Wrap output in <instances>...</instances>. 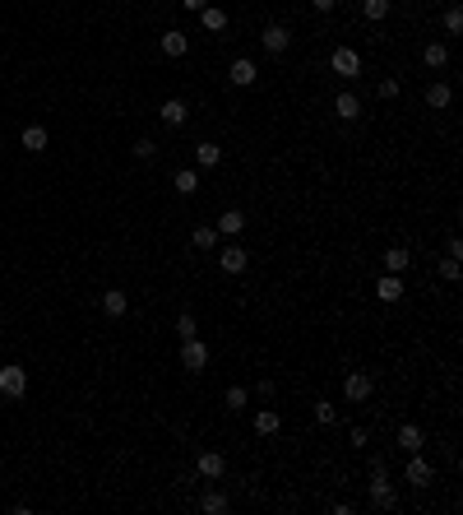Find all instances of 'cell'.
Masks as SVG:
<instances>
[{
  "instance_id": "cell-1",
  "label": "cell",
  "mask_w": 463,
  "mask_h": 515,
  "mask_svg": "<svg viewBox=\"0 0 463 515\" xmlns=\"http://www.w3.org/2000/svg\"><path fill=\"white\" fill-rule=\"evenodd\" d=\"M371 506L375 511H394L398 506V492H394V483H389V464L380 455L371 459Z\"/></svg>"
},
{
  "instance_id": "cell-2",
  "label": "cell",
  "mask_w": 463,
  "mask_h": 515,
  "mask_svg": "<svg viewBox=\"0 0 463 515\" xmlns=\"http://www.w3.org/2000/svg\"><path fill=\"white\" fill-rule=\"evenodd\" d=\"M371 390H375V381L366 376V371H348V381H343V399L348 404H366Z\"/></svg>"
},
{
  "instance_id": "cell-3",
  "label": "cell",
  "mask_w": 463,
  "mask_h": 515,
  "mask_svg": "<svg viewBox=\"0 0 463 515\" xmlns=\"http://www.w3.org/2000/svg\"><path fill=\"white\" fill-rule=\"evenodd\" d=\"M329 70L338 79H357V75H362V56H357L353 46H338V51L329 56Z\"/></svg>"
},
{
  "instance_id": "cell-4",
  "label": "cell",
  "mask_w": 463,
  "mask_h": 515,
  "mask_svg": "<svg viewBox=\"0 0 463 515\" xmlns=\"http://www.w3.org/2000/svg\"><path fill=\"white\" fill-rule=\"evenodd\" d=\"M23 390H28V371H23L19 362H10V367H0V395H10V399H19Z\"/></svg>"
},
{
  "instance_id": "cell-5",
  "label": "cell",
  "mask_w": 463,
  "mask_h": 515,
  "mask_svg": "<svg viewBox=\"0 0 463 515\" xmlns=\"http://www.w3.org/2000/svg\"><path fill=\"white\" fill-rule=\"evenodd\" d=\"M181 367H186V371H204V367H209V348L199 344V335L195 339H181Z\"/></svg>"
},
{
  "instance_id": "cell-6",
  "label": "cell",
  "mask_w": 463,
  "mask_h": 515,
  "mask_svg": "<svg viewBox=\"0 0 463 515\" xmlns=\"http://www.w3.org/2000/svg\"><path fill=\"white\" fill-rule=\"evenodd\" d=\"M260 46H265L269 56H283L287 46H292V33H287L283 23H265V33H260Z\"/></svg>"
},
{
  "instance_id": "cell-7",
  "label": "cell",
  "mask_w": 463,
  "mask_h": 515,
  "mask_svg": "<svg viewBox=\"0 0 463 515\" xmlns=\"http://www.w3.org/2000/svg\"><path fill=\"white\" fill-rule=\"evenodd\" d=\"M227 79H231V84H236V89H250L255 79H260V66H255L250 56H236V61H231V66H227Z\"/></svg>"
},
{
  "instance_id": "cell-8",
  "label": "cell",
  "mask_w": 463,
  "mask_h": 515,
  "mask_svg": "<svg viewBox=\"0 0 463 515\" xmlns=\"http://www.w3.org/2000/svg\"><path fill=\"white\" fill-rule=\"evenodd\" d=\"M158 116H163V125H167V130H181V125L190 121V107H186L181 98H167L163 107H158Z\"/></svg>"
},
{
  "instance_id": "cell-9",
  "label": "cell",
  "mask_w": 463,
  "mask_h": 515,
  "mask_svg": "<svg viewBox=\"0 0 463 515\" xmlns=\"http://www.w3.org/2000/svg\"><path fill=\"white\" fill-rule=\"evenodd\" d=\"M246 265H250V256H246V247H222V256H218V269L222 274H246Z\"/></svg>"
},
{
  "instance_id": "cell-10",
  "label": "cell",
  "mask_w": 463,
  "mask_h": 515,
  "mask_svg": "<svg viewBox=\"0 0 463 515\" xmlns=\"http://www.w3.org/2000/svg\"><path fill=\"white\" fill-rule=\"evenodd\" d=\"M394 441H398V450H408V455H412V450H421V446H426V432H421L417 423H398Z\"/></svg>"
},
{
  "instance_id": "cell-11",
  "label": "cell",
  "mask_w": 463,
  "mask_h": 515,
  "mask_svg": "<svg viewBox=\"0 0 463 515\" xmlns=\"http://www.w3.org/2000/svg\"><path fill=\"white\" fill-rule=\"evenodd\" d=\"M195 469H199V478H213V483H218L222 473H227V459H222L218 450H204V455L195 459Z\"/></svg>"
},
{
  "instance_id": "cell-12",
  "label": "cell",
  "mask_w": 463,
  "mask_h": 515,
  "mask_svg": "<svg viewBox=\"0 0 463 515\" xmlns=\"http://www.w3.org/2000/svg\"><path fill=\"white\" fill-rule=\"evenodd\" d=\"M403 483H412V488H426V483H431V464L421 459V450H412L408 469H403Z\"/></svg>"
},
{
  "instance_id": "cell-13",
  "label": "cell",
  "mask_w": 463,
  "mask_h": 515,
  "mask_svg": "<svg viewBox=\"0 0 463 515\" xmlns=\"http://www.w3.org/2000/svg\"><path fill=\"white\" fill-rule=\"evenodd\" d=\"M334 116H338V121H357V116H362V98H357V93H338V98H334Z\"/></svg>"
},
{
  "instance_id": "cell-14",
  "label": "cell",
  "mask_w": 463,
  "mask_h": 515,
  "mask_svg": "<svg viewBox=\"0 0 463 515\" xmlns=\"http://www.w3.org/2000/svg\"><path fill=\"white\" fill-rule=\"evenodd\" d=\"M213 228H218L222 237H241V232H246V213H241V209H222V218H218Z\"/></svg>"
},
{
  "instance_id": "cell-15",
  "label": "cell",
  "mask_w": 463,
  "mask_h": 515,
  "mask_svg": "<svg viewBox=\"0 0 463 515\" xmlns=\"http://www.w3.org/2000/svg\"><path fill=\"white\" fill-rule=\"evenodd\" d=\"M375 297L380 302H398L403 297V274H385V279L375 283Z\"/></svg>"
},
{
  "instance_id": "cell-16",
  "label": "cell",
  "mask_w": 463,
  "mask_h": 515,
  "mask_svg": "<svg viewBox=\"0 0 463 515\" xmlns=\"http://www.w3.org/2000/svg\"><path fill=\"white\" fill-rule=\"evenodd\" d=\"M190 51V37L181 33V28H167L163 33V56H186Z\"/></svg>"
},
{
  "instance_id": "cell-17",
  "label": "cell",
  "mask_w": 463,
  "mask_h": 515,
  "mask_svg": "<svg viewBox=\"0 0 463 515\" xmlns=\"http://www.w3.org/2000/svg\"><path fill=\"white\" fill-rule=\"evenodd\" d=\"M408 265H412V251L408 247H389L385 251V274H403Z\"/></svg>"
},
{
  "instance_id": "cell-18",
  "label": "cell",
  "mask_w": 463,
  "mask_h": 515,
  "mask_svg": "<svg viewBox=\"0 0 463 515\" xmlns=\"http://www.w3.org/2000/svg\"><path fill=\"white\" fill-rule=\"evenodd\" d=\"M23 149H28V154H42L46 149V139H51V135H46V125H23Z\"/></svg>"
},
{
  "instance_id": "cell-19",
  "label": "cell",
  "mask_w": 463,
  "mask_h": 515,
  "mask_svg": "<svg viewBox=\"0 0 463 515\" xmlns=\"http://www.w3.org/2000/svg\"><path fill=\"white\" fill-rule=\"evenodd\" d=\"M102 311H107V316H125V311H130V297H125L121 288H107V292H102Z\"/></svg>"
},
{
  "instance_id": "cell-20",
  "label": "cell",
  "mask_w": 463,
  "mask_h": 515,
  "mask_svg": "<svg viewBox=\"0 0 463 515\" xmlns=\"http://www.w3.org/2000/svg\"><path fill=\"white\" fill-rule=\"evenodd\" d=\"M199 511H204V515H227L231 502H227V492H204V497H199Z\"/></svg>"
},
{
  "instance_id": "cell-21",
  "label": "cell",
  "mask_w": 463,
  "mask_h": 515,
  "mask_svg": "<svg viewBox=\"0 0 463 515\" xmlns=\"http://www.w3.org/2000/svg\"><path fill=\"white\" fill-rule=\"evenodd\" d=\"M199 23H204L209 33H222V28H227V10H218V5H204V10H199Z\"/></svg>"
},
{
  "instance_id": "cell-22",
  "label": "cell",
  "mask_w": 463,
  "mask_h": 515,
  "mask_svg": "<svg viewBox=\"0 0 463 515\" xmlns=\"http://www.w3.org/2000/svg\"><path fill=\"white\" fill-rule=\"evenodd\" d=\"M222 404H227V414H246V404H250V390H246V385H227Z\"/></svg>"
},
{
  "instance_id": "cell-23",
  "label": "cell",
  "mask_w": 463,
  "mask_h": 515,
  "mask_svg": "<svg viewBox=\"0 0 463 515\" xmlns=\"http://www.w3.org/2000/svg\"><path fill=\"white\" fill-rule=\"evenodd\" d=\"M421 61H426L431 70H445V66H450V46H445V42H426V51H421Z\"/></svg>"
},
{
  "instance_id": "cell-24",
  "label": "cell",
  "mask_w": 463,
  "mask_h": 515,
  "mask_svg": "<svg viewBox=\"0 0 463 515\" xmlns=\"http://www.w3.org/2000/svg\"><path fill=\"white\" fill-rule=\"evenodd\" d=\"M195 163H199V168H218V163H222V149L213 144V139H204V144H195Z\"/></svg>"
},
{
  "instance_id": "cell-25",
  "label": "cell",
  "mask_w": 463,
  "mask_h": 515,
  "mask_svg": "<svg viewBox=\"0 0 463 515\" xmlns=\"http://www.w3.org/2000/svg\"><path fill=\"white\" fill-rule=\"evenodd\" d=\"M450 98H454L450 84H431V89H426V107H431V112H445V107H450Z\"/></svg>"
},
{
  "instance_id": "cell-26",
  "label": "cell",
  "mask_w": 463,
  "mask_h": 515,
  "mask_svg": "<svg viewBox=\"0 0 463 515\" xmlns=\"http://www.w3.org/2000/svg\"><path fill=\"white\" fill-rule=\"evenodd\" d=\"M278 427H283V418H278L274 409H260V414H255V432H260V437H274Z\"/></svg>"
},
{
  "instance_id": "cell-27",
  "label": "cell",
  "mask_w": 463,
  "mask_h": 515,
  "mask_svg": "<svg viewBox=\"0 0 463 515\" xmlns=\"http://www.w3.org/2000/svg\"><path fill=\"white\" fill-rule=\"evenodd\" d=\"M362 14L371 23H385L389 19V0H362Z\"/></svg>"
},
{
  "instance_id": "cell-28",
  "label": "cell",
  "mask_w": 463,
  "mask_h": 515,
  "mask_svg": "<svg viewBox=\"0 0 463 515\" xmlns=\"http://www.w3.org/2000/svg\"><path fill=\"white\" fill-rule=\"evenodd\" d=\"M315 423H320V427H334V423H338V409H334L329 399H315Z\"/></svg>"
},
{
  "instance_id": "cell-29",
  "label": "cell",
  "mask_w": 463,
  "mask_h": 515,
  "mask_svg": "<svg viewBox=\"0 0 463 515\" xmlns=\"http://www.w3.org/2000/svg\"><path fill=\"white\" fill-rule=\"evenodd\" d=\"M445 33H450V37L463 33V10H459V5H450V10H445Z\"/></svg>"
},
{
  "instance_id": "cell-30",
  "label": "cell",
  "mask_w": 463,
  "mask_h": 515,
  "mask_svg": "<svg viewBox=\"0 0 463 515\" xmlns=\"http://www.w3.org/2000/svg\"><path fill=\"white\" fill-rule=\"evenodd\" d=\"M195 335H199L195 316H190V311H181V316H177V339H195Z\"/></svg>"
},
{
  "instance_id": "cell-31",
  "label": "cell",
  "mask_w": 463,
  "mask_h": 515,
  "mask_svg": "<svg viewBox=\"0 0 463 515\" xmlns=\"http://www.w3.org/2000/svg\"><path fill=\"white\" fill-rule=\"evenodd\" d=\"M190 242H195L199 251H209L213 242H218V228H209V223H204V228H195V237H190Z\"/></svg>"
},
{
  "instance_id": "cell-32",
  "label": "cell",
  "mask_w": 463,
  "mask_h": 515,
  "mask_svg": "<svg viewBox=\"0 0 463 515\" xmlns=\"http://www.w3.org/2000/svg\"><path fill=\"white\" fill-rule=\"evenodd\" d=\"M199 191V177H195V172H177V195H195Z\"/></svg>"
},
{
  "instance_id": "cell-33",
  "label": "cell",
  "mask_w": 463,
  "mask_h": 515,
  "mask_svg": "<svg viewBox=\"0 0 463 515\" xmlns=\"http://www.w3.org/2000/svg\"><path fill=\"white\" fill-rule=\"evenodd\" d=\"M375 93H380V98H398V79H380V89H375Z\"/></svg>"
},
{
  "instance_id": "cell-34",
  "label": "cell",
  "mask_w": 463,
  "mask_h": 515,
  "mask_svg": "<svg viewBox=\"0 0 463 515\" xmlns=\"http://www.w3.org/2000/svg\"><path fill=\"white\" fill-rule=\"evenodd\" d=\"M348 441H353V446H371V432H366V427H353V432H348Z\"/></svg>"
},
{
  "instance_id": "cell-35",
  "label": "cell",
  "mask_w": 463,
  "mask_h": 515,
  "mask_svg": "<svg viewBox=\"0 0 463 515\" xmlns=\"http://www.w3.org/2000/svg\"><path fill=\"white\" fill-rule=\"evenodd\" d=\"M440 274L454 283V279H459V260H454V256H450V260H440Z\"/></svg>"
},
{
  "instance_id": "cell-36",
  "label": "cell",
  "mask_w": 463,
  "mask_h": 515,
  "mask_svg": "<svg viewBox=\"0 0 463 515\" xmlns=\"http://www.w3.org/2000/svg\"><path fill=\"white\" fill-rule=\"evenodd\" d=\"M153 154H158L153 139H139V144H134V158H153Z\"/></svg>"
},
{
  "instance_id": "cell-37",
  "label": "cell",
  "mask_w": 463,
  "mask_h": 515,
  "mask_svg": "<svg viewBox=\"0 0 463 515\" xmlns=\"http://www.w3.org/2000/svg\"><path fill=\"white\" fill-rule=\"evenodd\" d=\"M310 5H315V10H320V14H329L334 5H338V0H310Z\"/></svg>"
},
{
  "instance_id": "cell-38",
  "label": "cell",
  "mask_w": 463,
  "mask_h": 515,
  "mask_svg": "<svg viewBox=\"0 0 463 515\" xmlns=\"http://www.w3.org/2000/svg\"><path fill=\"white\" fill-rule=\"evenodd\" d=\"M181 5H186L190 14H199V10H204V5H209V0H181Z\"/></svg>"
}]
</instances>
